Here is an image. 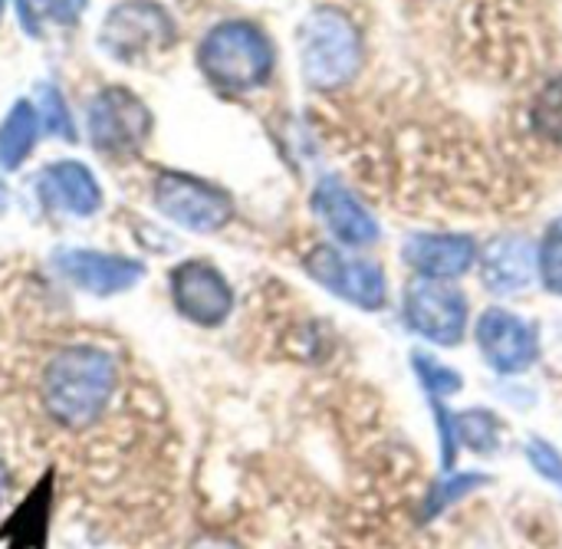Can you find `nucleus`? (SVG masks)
Wrapping results in <instances>:
<instances>
[{"instance_id": "1", "label": "nucleus", "mask_w": 562, "mask_h": 549, "mask_svg": "<svg viewBox=\"0 0 562 549\" xmlns=\"http://www.w3.org/2000/svg\"><path fill=\"white\" fill-rule=\"evenodd\" d=\"M119 392V362L109 349L95 343L63 346L43 369L40 399L49 415L66 432H82L95 425Z\"/></svg>"}, {"instance_id": "2", "label": "nucleus", "mask_w": 562, "mask_h": 549, "mask_svg": "<svg viewBox=\"0 0 562 549\" xmlns=\"http://www.w3.org/2000/svg\"><path fill=\"white\" fill-rule=\"evenodd\" d=\"M198 66L211 86L224 92H247L270 79L273 43L257 23L227 20L207 30V36L201 40Z\"/></svg>"}, {"instance_id": "3", "label": "nucleus", "mask_w": 562, "mask_h": 549, "mask_svg": "<svg viewBox=\"0 0 562 549\" xmlns=\"http://www.w3.org/2000/svg\"><path fill=\"white\" fill-rule=\"evenodd\" d=\"M303 79L316 89H339L352 82L362 63V43L356 23L336 7H316L306 13L296 33Z\"/></svg>"}, {"instance_id": "4", "label": "nucleus", "mask_w": 562, "mask_h": 549, "mask_svg": "<svg viewBox=\"0 0 562 549\" xmlns=\"http://www.w3.org/2000/svg\"><path fill=\"white\" fill-rule=\"evenodd\" d=\"M175 40H178L175 16L155 0H122L105 13L99 26V46L119 63L155 59Z\"/></svg>"}, {"instance_id": "5", "label": "nucleus", "mask_w": 562, "mask_h": 549, "mask_svg": "<svg viewBox=\"0 0 562 549\" xmlns=\"http://www.w3.org/2000/svg\"><path fill=\"white\" fill-rule=\"evenodd\" d=\"M86 125H89V138H92L95 152L112 155V158L138 155L155 128L148 105L122 86L99 89L89 99Z\"/></svg>"}, {"instance_id": "6", "label": "nucleus", "mask_w": 562, "mask_h": 549, "mask_svg": "<svg viewBox=\"0 0 562 549\" xmlns=\"http://www.w3.org/2000/svg\"><path fill=\"white\" fill-rule=\"evenodd\" d=\"M151 201L161 217L194 234H217L234 217V201L227 191L181 171H161L151 181Z\"/></svg>"}, {"instance_id": "7", "label": "nucleus", "mask_w": 562, "mask_h": 549, "mask_svg": "<svg viewBox=\"0 0 562 549\" xmlns=\"http://www.w3.org/2000/svg\"><path fill=\"white\" fill-rule=\"evenodd\" d=\"M402 313L412 333L435 346H458L468 329V300L448 280L415 277L405 290Z\"/></svg>"}, {"instance_id": "8", "label": "nucleus", "mask_w": 562, "mask_h": 549, "mask_svg": "<svg viewBox=\"0 0 562 549\" xmlns=\"http://www.w3.org/2000/svg\"><path fill=\"white\" fill-rule=\"evenodd\" d=\"M306 273L336 293L339 300L359 306V310H382L385 306V273L379 264L349 257L336 247H316L306 254Z\"/></svg>"}, {"instance_id": "9", "label": "nucleus", "mask_w": 562, "mask_h": 549, "mask_svg": "<svg viewBox=\"0 0 562 549\" xmlns=\"http://www.w3.org/2000/svg\"><path fill=\"white\" fill-rule=\"evenodd\" d=\"M175 310L194 326H221L234 310V290L207 260H184L168 277Z\"/></svg>"}, {"instance_id": "10", "label": "nucleus", "mask_w": 562, "mask_h": 549, "mask_svg": "<svg viewBox=\"0 0 562 549\" xmlns=\"http://www.w3.org/2000/svg\"><path fill=\"white\" fill-rule=\"evenodd\" d=\"M53 267L56 273L92 296H115L132 290L145 267L138 260H128L122 254H109V250H89V247H63L53 254Z\"/></svg>"}, {"instance_id": "11", "label": "nucleus", "mask_w": 562, "mask_h": 549, "mask_svg": "<svg viewBox=\"0 0 562 549\" xmlns=\"http://www.w3.org/2000/svg\"><path fill=\"white\" fill-rule=\"evenodd\" d=\"M477 346L484 362L501 376H520L537 362V333L510 310H487L477 320Z\"/></svg>"}, {"instance_id": "12", "label": "nucleus", "mask_w": 562, "mask_h": 549, "mask_svg": "<svg viewBox=\"0 0 562 549\" xmlns=\"http://www.w3.org/2000/svg\"><path fill=\"white\" fill-rule=\"evenodd\" d=\"M36 194L46 211L66 217H92L102 208V188L95 175L72 158H59L36 175Z\"/></svg>"}, {"instance_id": "13", "label": "nucleus", "mask_w": 562, "mask_h": 549, "mask_svg": "<svg viewBox=\"0 0 562 549\" xmlns=\"http://www.w3.org/2000/svg\"><path fill=\"white\" fill-rule=\"evenodd\" d=\"M313 211L342 247H369L379 240V221L339 178H323L316 184Z\"/></svg>"}, {"instance_id": "14", "label": "nucleus", "mask_w": 562, "mask_h": 549, "mask_svg": "<svg viewBox=\"0 0 562 549\" xmlns=\"http://www.w3.org/2000/svg\"><path fill=\"white\" fill-rule=\"evenodd\" d=\"M477 257L481 250L468 234H412L402 247V260L415 277L428 280H454L468 273Z\"/></svg>"}, {"instance_id": "15", "label": "nucleus", "mask_w": 562, "mask_h": 549, "mask_svg": "<svg viewBox=\"0 0 562 549\" xmlns=\"http://www.w3.org/2000/svg\"><path fill=\"white\" fill-rule=\"evenodd\" d=\"M537 280V247L524 237H497L481 250V283L494 296H517Z\"/></svg>"}, {"instance_id": "16", "label": "nucleus", "mask_w": 562, "mask_h": 549, "mask_svg": "<svg viewBox=\"0 0 562 549\" xmlns=\"http://www.w3.org/2000/svg\"><path fill=\"white\" fill-rule=\"evenodd\" d=\"M40 109L26 99L13 102V109L0 122V168L13 171L23 165V158L33 152L40 138Z\"/></svg>"}, {"instance_id": "17", "label": "nucleus", "mask_w": 562, "mask_h": 549, "mask_svg": "<svg viewBox=\"0 0 562 549\" xmlns=\"http://www.w3.org/2000/svg\"><path fill=\"white\" fill-rule=\"evenodd\" d=\"M454 428H458V441L471 451L491 455L501 445V422L484 408H468L454 415Z\"/></svg>"}, {"instance_id": "18", "label": "nucleus", "mask_w": 562, "mask_h": 549, "mask_svg": "<svg viewBox=\"0 0 562 549\" xmlns=\"http://www.w3.org/2000/svg\"><path fill=\"white\" fill-rule=\"evenodd\" d=\"M537 273L550 293L562 296V214L543 231V240L537 247Z\"/></svg>"}, {"instance_id": "19", "label": "nucleus", "mask_w": 562, "mask_h": 549, "mask_svg": "<svg viewBox=\"0 0 562 549\" xmlns=\"http://www.w3.org/2000/svg\"><path fill=\"white\" fill-rule=\"evenodd\" d=\"M533 125L543 138L562 145V76L550 79L533 102Z\"/></svg>"}, {"instance_id": "20", "label": "nucleus", "mask_w": 562, "mask_h": 549, "mask_svg": "<svg viewBox=\"0 0 562 549\" xmlns=\"http://www.w3.org/2000/svg\"><path fill=\"white\" fill-rule=\"evenodd\" d=\"M40 122L56 138H66V142L76 138L72 112H69V105H66V99H63V92L56 86H43L40 89Z\"/></svg>"}, {"instance_id": "21", "label": "nucleus", "mask_w": 562, "mask_h": 549, "mask_svg": "<svg viewBox=\"0 0 562 549\" xmlns=\"http://www.w3.org/2000/svg\"><path fill=\"white\" fill-rule=\"evenodd\" d=\"M415 369H418V379H422V385L428 389V395H431L435 402L445 399V395L461 392V385H464V379H461L454 369L435 362L431 356H415Z\"/></svg>"}, {"instance_id": "22", "label": "nucleus", "mask_w": 562, "mask_h": 549, "mask_svg": "<svg viewBox=\"0 0 562 549\" xmlns=\"http://www.w3.org/2000/svg\"><path fill=\"white\" fill-rule=\"evenodd\" d=\"M477 484H484V478L481 474H451V478H445V481H438L435 488H431V497H428V517H438L445 507H451V504H458L464 494H471Z\"/></svg>"}, {"instance_id": "23", "label": "nucleus", "mask_w": 562, "mask_h": 549, "mask_svg": "<svg viewBox=\"0 0 562 549\" xmlns=\"http://www.w3.org/2000/svg\"><path fill=\"white\" fill-rule=\"evenodd\" d=\"M527 458H530V464H533V471H537L540 478H547L550 484L562 488V455L553 445H547V441H530V445H527Z\"/></svg>"}, {"instance_id": "24", "label": "nucleus", "mask_w": 562, "mask_h": 549, "mask_svg": "<svg viewBox=\"0 0 562 549\" xmlns=\"http://www.w3.org/2000/svg\"><path fill=\"white\" fill-rule=\"evenodd\" d=\"M36 7H40L49 20H56V23H63V26H72V23H79V16L86 13L89 0H36Z\"/></svg>"}, {"instance_id": "25", "label": "nucleus", "mask_w": 562, "mask_h": 549, "mask_svg": "<svg viewBox=\"0 0 562 549\" xmlns=\"http://www.w3.org/2000/svg\"><path fill=\"white\" fill-rule=\"evenodd\" d=\"M191 549H237L231 540H224V537H201L198 544Z\"/></svg>"}, {"instance_id": "26", "label": "nucleus", "mask_w": 562, "mask_h": 549, "mask_svg": "<svg viewBox=\"0 0 562 549\" xmlns=\"http://www.w3.org/2000/svg\"><path fill=\"white\" fill-rule=\"evenodd\" d=\"M7 204H10V191H7V184L0 181V214L7 211Z\"/></svg>"}, {"instance_id": "27", "label": "nucleus", "mask_w": 562, "mask_h": 549, "mask_svg": "<svg viewBox=\"0 0 562 549\" xmlns=\"http://www.w3.org/2000/svg\"><path fill=\"white\" fill-rule=\"evenodd\" d=\"M3 488H7V478H3V471H0V497H3Z\"/></svg>"}, {"instance_id": "28", "label": "nucleus", "mask_w": 562, "mask_h": 549, "mask_svg": "<svg viewBox=\"0 0 562 549\" xmlns=\"http://www.w3.org/2000/svg\"><path fill=\"white\" fill-rule=\"evenodd\" d=\"M0 13H3V0H0Z\"/></svg>"}]
</instances>
